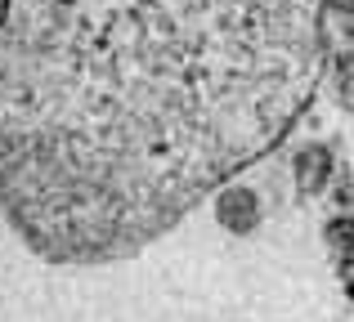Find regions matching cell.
<instances>
[{"instance_id": "obj_1", "label": "cell", "mask_w": 354, "mask_h": 322, "mask_svg": "<svg viewBox=\"0 0 354 322\" xmlns=\"http://www.w3.org/2000/svg\"><path fill=\"white\" fill-rule=\"evenodd\" d=\"M310 0H5L0 197L59 260L162 233L287 125Z\"/></svg>"}]
</instances>
